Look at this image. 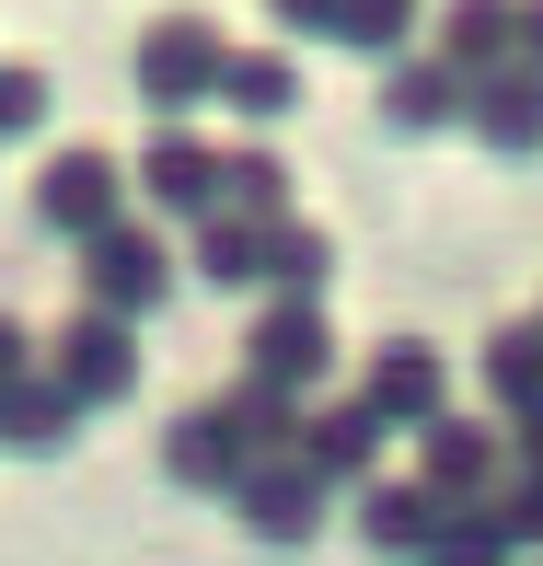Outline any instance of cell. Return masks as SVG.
<instances>
[{"instance_id":"6da1fadb","label":"cell","mask_w":543,"mask_h":566,"mask_svg":"<svg viewBox=\"0 0 543 566\" xmlns=\"http://www.w3.org/2000/svg\"><path fill=\"white\" fill-rule=\"evenodd\" d=\"M220 59H231V35H220L209 12H150L127 70H139V105L174 127V116H197V105L220 93Z\"/></svg>"},{"instance_id":"7a4b0ae2","label":"cell","mask_w":543,"mask_h":566,"mask_svg":"<svg viewBox=\"0 0 543 566\" xmlns=\"http://www.w3.org/2000/svg\"><path fill=\"white\" fill-rule=\"evenodd\" d=\"M174 243L150 220H116V231H93L82 243V313H116V324H139V313H163L174 301Z\"/></svg>"},{"instance_id":"3957f363","label":"cell","mask_w":543,"mask_h":566,"mask_svg":"<svg viewBox=\"0 0 543 566\" xmlns=\"http://www.w3.org/2000/svg\"><path fill=\"white\" fill-rule=\"evenodd\" d=\"M243 381H267V394H290V405H324V381H335L324 301H267V313L243 324Z\"/></svg>"},{"instance_id":"277c9868","label":"cell","mask_w":543,"mask_h":566,"mask_svg":"<svg viewBox=\"0 0 543 566\" xmlns=\"http://www.w3.org/2000/svg\"><path fill=\"white\" fill-rule=\"evenodd\" d=\"M347 405L382 428V440H394V428L417 440L428 417H451V358H439L428 336H382L370 358H358V394H347Z\"/></svg>"},{"instance_id":"5b68a950","label":"cell","mask_w":543,"mask_h":566,"mask_svg":"<svg viewBox=\"0 0 543 566\" xmlns=\"http://www.w3.org/2000/svg\"><path fill=\"white\" fill-rule=\"evenodd\" d=\"M417 485H428L439 509L498 497V485H509V428H498V417H474V405L428 417V428H417Z\"/></svg>"},{"instance_id":"8992f818","label":"cell","mask_w":543,"mask_h":566,"mask_svg":"<svg viewBox=\"0 0 543 566\" xmlns=\"http://www.w3.org/2000/svg\"><path fill=\"white\" fill-rule=\"evenodd\" d=\"M220 509H231V521H243L267 555H301V544H324V521H335V485L313 474V462H254V474L231 485Z\"/></svg>"},{"instance_id":"52a82bcc","label":"cell","mask_w":543,"mask_h":566,"mask_svg":"<svg viewBox=\"0 0 543 566\" xmlns=\"http://www.w3.org/2000/svg\"><path fill=\"white\" fill-rule=\"evenodd\" d=\"M46 381H59L70 405H127L139 394V324H116V313H70L59 336H46Z\"/></svg>"},{"instance_id":"ba28073f","label":"cell","mask_w":543,"mask_h":566,"mask_svg":"<svg viewBox=\"0 0 543 566\" xmlns=\"http://www.w3.org/2000/svg\"><path fill=\"white\" fill-rule=\"evenodd\" d=\"M127 220V163L116 150H46L35 174V231H59V243H93V231Z\"/></svg>"},{"instance_id":"9c48e42d","label":"cell","mask_w":543,"mask_h":566,"mask_svg":"<svg viewBox=\"0 0 543 566\" xmlns=\"http://www.w3.org/2000/svg\"><path fill=\"white\" fill-rule=\"evenodd\" d=\"M127 197L150 209V231H163V220H209L220 209V150L197 139V127H163V139L127 163Z\"/></svg>"},{"instance_id":"30bf717a","label":"cell","mask_w":543,"mask_h":566,"mask_svg":"<svg viewBox=\"0 0 543 566\" xmlns=\"http://www.w3.org/2000/svg\"><path fill=\"white\" fill-rule=\"evenodd\" d=\"M462 139H485L498 163H543V70H485V82H462Z\"/></svg>"},{"instance_id":"8fae6325","label":"cell","mask_w":543,"mask_h":566,"mask_svg":"<svg viewBox=\"0 0 543 566\" xmlns=\"http://www.w3.org/2000/svg\"><path fill=\"white\" fill-rule=\"evenodd\" d=\"M428 532H439V497L417 474H370V485H358V544H370L382 566H417Z\"/></svg>"},{"instance_id":"7c38bea8","label":"cell","mask_w":543,"mask_h":566,"mask_svg":"<svg viewBox=\"0 0 543 566\" xmlns=\"http://www.w3.org/2000/svg\"><path fill=\"white\" fill-rule=\"evenodd\" d=\"M290 462H313L335 497H358V485L382 474V428L358 417V405H301V451Z\"/></svg>"},{"instance_id":"4fadbf2b","label":"cell","mask_w":543,"mask_h":566,"mask_svg":"<svg viewBox=\"0 0 543 566\" xmlns=\"http://www.w3.org/2000/svg\"><path fill=\"white\" fill-rule=\"evenodd\" d=\"M163 474L186 485V497H231V485H243L254 462H243V440L220 428V405H186V417L163 428Z\"/></svg>"},{"instance_id":"5bb4252c","label":"cell","mask_w":543,"mask_h":566,"mask_svg":"<svg viewBox=\"0 0 543 566\" xmlns=\"http://www.w3.org/2000/svg\"><path fill=\"white\" fill-rule=\"evenodd\" d=\"M417 46L451 70V82H485V70H509V0H439Z\"/></svg>"},{"instance_id":"9a60e30c","label":"cell","mask_w":543,"mask_h":566,"mask_svg":"<svg viewBox=\"0 0 543 566\" xmlns=\"http://www.w3.org/2000/svg\"><path fill=\"white\" fill-rule=\"evenodd\" d=\"M209 105H220L231 127H290V105H301V59H278V46H231Z\"/></svg>"},{"instance_id":"2e32d148","label":"cell","mask_w":543,"mask_h":566,"mask_svg":"<svg viewBox=\"0 0 543 566\" xmlns=\"http://www.w3.org/2000/svg\"><path fill=\"white\" fill-rule=\"evenodd\" d=\"M382 127H394V139H439V127H462V82L428 59V46H405V59L382 70Z\"/></svg>"},{"instance_id":"e0dca14e","label":"cell","mask_w":543,"mask_h":566,"mask_svg":"<svg viewBox=\"0 0 543 566\" xmlns=\"http://www.w3.org/2000/svg\"><path fill=\"white\" fill-rule=\"evenodd\" d=\"M70 440H82V405H70L46 370L0 381V451H23V462H59Z\"/></svg>"},{"instance_id":"ac0fdd59","label":"cell","mask_w":543,"mask_h":566,"mask_svg":"<svg viewBox=\"0 0 543 566\" xmlns=\"http://www.w3.org/2000/svg\"><path fill=\"white\" fill-rule=\"evenodd\" d=\"M254 266H267V301H324V290H335V231L290 209V220H267Z\"/></svg>"},{"instance_id":"d6986e66","label":"cell","mask_w":543,"mask_h":566,"mask_svg":"<svg viewBox=\"0 0 543 566\" xmlns=\"http://www.w3.org/2000/svg\"><path fill=\"white\" fill-rule=\"evenodd\" d=\"M254 243H267V231H254V220H186V277H197V290H220V301H254V290H267V266H254Z\"/></svg>"},{"instance_id":"ffe728a7","label":"cell","mask_w":543,"mask_h":566,"mask_svg":"<svg viewBox=\"0 0 543 566\" xmlns=\"http://www.w3.org/2000/svg\"><path fill=\"white\" fill-rule=\"evenodd\" d=\"M485 405H498V428H521L532 405H543V324L532 313L485 336Z\"/></svg>"},{"instance_id":"44dd1931","label":"cell","mask_w":543,"mask_h":566,"mask_svg":"<svg viewBox=\"0 0 543 566\" xmlns=\"http://www.w3.org/2000/svg\"><path fill=\"white\" fill-rule=\"evenodd\" d=\"M220 220H290V163H278L267 139H243V150H220Z\"/></svg>"},{"instance_id":"7402d4cb","label":"cell","mask_w":543,"mask_h":566,"mask_svg":"<svg viewBox=\"0 0 543 566\" xmlns=\"http://www.w3.org/2000/svg\"><path fill=\"white\" fill-rule=\"evenodd\" d=\"M220 428L243 440V462H290L301 451V405L267 394V381H231V394H220Z\"/></svg>"},{"instance_id":"603a6c76","label":"cell","mask_w":543,"mask_h":566,"mask_svg":"<svg viewBox=\"0 0 543 566\" xmlns=\"http://www.w3.org/2000/svg\"><path fill=\"white\" fill-rule=\"evenodd\" d=\"M417 566H521V544H509L498 497H474V509H439V532H428Z\"/></svg>"},{"instance_id":"cb8c5ba5","label":"cell","mask_w":543,"mask_h":566,"mask_svg":"<svg viewBox=\"0 0 543 566\" xmlns=\"http://www.w3.org/2000/svg\"><path fill=\"white\" fill-rule=\"evenodd\" d=\"M417 35H428V0H335V46H358V59H382V70Z\"/></svg>"},{"instance_id":"d4e9b609","label":"cell","mask_w":543,"mask_h":566,"mask_svg":"<svg viewBox=\"0 0 543 566\" xmlns=\"http://www.w3.org/2000/svg\"><path fill=\"white\" fill-rule=\"evenodd\" d=\"M498 521H509V544H521V555H543V474H509V485H498Z\"/></svg>"},{"instance_id":"484cf974","label":"cell","mask_w":543,"mask_h":566,"mask_svg":"<svg viewBox=\"0 0 543 566\" xmlns=\"http://www.w3.org/2000/svg\"><path fill=\"white\" fill-rule=\"evenodd\" d=\"M46 127V70H0V139Z\"/></svg>"},{"instance_id":"4316f807","label":"cell","mask_w":543,"mask_h":566,"mask_svg":"<svg viewBox=\"0 0 543 566\" xmlns=\"http://www.w3.org/2000/svg\"><path fill=\"white\" fill-rule=\"evenodd\" d=\"M278 35H335V0H267Z\"/></svg>"},{"instance_id":"83f0119b","label":"cell","mask_w":543,"mask_h":566,"mask_svg":"<svg viewBox=\"0 0 543 566\" xmlns=\"http://www.w3.org/2000/svg\"><path fill=\"white\" fill-rule=\"evenodd\" d=\"M509 59L543 70V0H509Z\"/></svg>"},{"instance_id":"f1b7e54d","label":"cell","mask_w":543,"mask_h":566,"mask_svg":"<svg viewBox=\"0 0 543 566\" xmlns=\"http://www.w3.org/2000/svg\"><path fill=\"white\" fill-rule=\"evenodd\" d=\"M35 370V336H23V313H0V381H23Z\"/></svg>"},{"instance_id":"f546056e","label":"cell","mask_w":543,"mask_h":566,"mask_svg":"<svg viewBox=\"0 0 543 566\" xmlns=\"http://www.w3.org/2000/svg\"><path fill=\"white\" fill-rule=\"evenodd\" d=\"M509 474H543V405H532L521 428H509Z\"/></svg>"},{"instance_id":"4dcf8cb0","label":"cell","mask_w":543,"mask_h":566,"mask_svg":"<svg viewBox=\"0 0 543 566\" xmlns=\"http://www.w3.org/2000/svg\"><path fill=\"white\" fill-rule=\"evenodd\" d=\"M532 324H543V313H532Z\"/></svg>"}]
</instances>
